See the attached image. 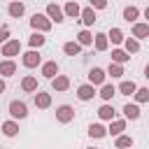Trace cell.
Segmentation results:
<instances>
[{
  "label": "cell",
  "instance_id": "obj_20",
  "mask_svg": "<svg viewBox=\"0 0 149 149\" xmlns=\"http://www.w3.org/2000/svg\"><path fill=\"white\" fill-rule=\"evenodd\" d=\"M35 105H37L40 109L51 107V93H42V91H37V93H35Z\"/></svg>",
  "mask_w": 149,
  "mask_h": 149
},
{
  "label": "cell",
  "instance_id": "obj_27",
  "mask_svg": "<svg viewBox=\"0 0 149 149\" xmlns=\"http://www.w3.org/2000/svg\"><path fill=\"white\" fill-rule=\"evenodd\" d=\"M2 135H7V137L19 135V123H16V121H5V123H2Z\"/></svg>",
  "mask_w": 149,
  "mask_h": 149
},
{
  "label": "cell",
  "instance_id": "obj_2",
  "mask_svg": "<svg viewBox=\"0 0 149 149\" xmlns=\"http://www.w3.org/2000/svg\"><path fill=\"white\" fill-rule=\"evenodd\" d=\"M9 114H12V119H26L28 116V105L23 100H12L9 102Z\"/></svg>",
  "mask_w": 149,
  "mask_h": 149
},
{
  "label": "cell",
  "instance_id": "obj_24",
  "mask_svg": "<svg viewBox=\"0 0 149 149\" xmlns=\"http://www.w3.org/2000/svg\"><path fill=\"white\" fill-rule=\"evenodd\" d=\"M114 93H116V88H114L112 84H107V81H105V84L100 86V93H98V95H100V98H102L105 102H109V100L114 98Z\"/></svg>",
  "mask_w": 149,
  "mask_h": 149
},
{
  "label": "cell",
  "instance_id": "obj_31",
  "mask_svg": "<svg viewBox=\"0 0 149 149\" xmlns=\"http://www.w3.org/2000/svg\"><path fill=\"white\" fill-rule=\"evenodd\" d=\"M107 37L112 40V44H121V42L126 40V37H123V33H121V28H109Z\"/></svg>",
  "mask_w": 149,
  "mask_h": 149
},
{
  "label": "cell",
  "instance_id": "obj_37",
  "mask_svg": "<svg viewBox=\"0 0 149 149\" xmlns=\"http://www.w3.org/2000/svg\"><path fill=\"white\" fill-rule=\"evenodd\" d=\"M9 40V28L7 26H0V44H5Z\"/></svg>",
  "mask_w": 149,
  "mask_h": 149
},
{
  "label": "cell",
  "instance_id": "obj_19",
  "mask_svg": "<svg viewBox=\"0 0 149 149\" xmlns=\"http://www.w3.org/2000/svg\"><path fill=\"white\" fill-rule=\"evenodd\" d=\"M135 91H137V84H135L133 79H123V81L119 84V93H121V95H133Z\"/></svg>",
  "mask_w": 149,
  "mask_h": 149
},
{
  "label": "cell",
  "instance_id": "obj_28",
  "mask_svg": "<svg viewBox=\"0 0 149 149\" xmlns=\"http://www.w3.org/2000/svg\"><path fill=\"white\" fill-rule=\"evenodd\" d=\"M63 51L68 54V56H79V51H81V44L74 40V42H65L63 44Z\"/></svg>",
  "mask_w": 149,
  "mask_h": 149
},
{
  "label": "cell",
  "instance_id": "obj_14",
  "mask_svg": "<svg viewBox=\"0 0 149 149\" xmlns=\"http://www.w3.org/2000/svg\"><path fill=\"white\" fill-rule=\"evenodd\" d=\"M123 114H126V119L137 121V119H140V107H137V102H126V105H123Z\"/></svg>",
  "mask_w": 149,
  "mask_h": 149
},
{
  "label": "cell",
  "instance_id": "obj_8",
  "mask_svg": "<svg viewBox=\"0 0 149 149\" xmlns=\"http://www.w3.org/2000/svg\"><path fill=\"white\" fill-rule=\"evenodd\" d=\"M105 77H107V72H105L102 68H93V70L88 72V81H91L93 86H102V84H105Z\"/></svg>",
  "mask_w": 149,
  "mask_h": 149
},
{
  "label": "cell",
  "instance_id": "obj_21",
  "mask_svg": "<svg viewBox=\"0 0 149 149\" xmlns=\"http://www.w3.org/2000/svg\"><path fill=\"white\" fill-rule=\"evenodd\" d=\"M63 12H65V16H70V19H77V16L81 14V7H79V5L74 2V0H70V2H65Z\"/></svg>",
  "mask_w": 149,
  "mask_h": 149
},
{
  "label": "cell",
  "instance_id": "obj_38",
  "mask_svg": "<svg viewBox=\"0 0 149 149\" xmlns=\"http://www.w3.org/2000/svg\"><path fill=\"white\" fill-rule=\"evenodd\" d=\"M2 91H5V79L0 77V93H2Z\"/></svg>",
  "mask_w": 149,
  "mask_h": 149
},
{
  "label": "cell",
  "instance_id": "obj_7",
  "mask_svg": "<svg viewBox=\"0 0 149 149\" xmlns=\"http://www.w3.org/2000/svg\"><path fill=\"white\" fill-rule=\"evenodd\" d=\"M93 95H95V86H93L91 81H88V84H81V86L77 88V98L84 100V102H86V100H93Z\"/></svg>",
  "mask_w": 149,
  "mask_h": 149
},
{
  "label": "cell",
  "instance_id": "obj_29",
  "mask_svg": "<svg viewBox=\"0 0 149 149\" xmlns=\"http://www.w3.org/2000/svg\"><path fill=\"white\" fill-rule=\"evenodd\" d=\"M123 47H126L128 54H137V51H140V40H135V37H126V40H123Z\"/></svg>",
  "mask_w": 149,
  "mask_h": 149
},
{
  "label": "cell",
  "instance_id": "obj_23",
  "mask_svg": "<svg viewBox=\"0 0 149 149\" xmlns=\"http://www.w3.org/2000/svg\"><path fill=\"white\" fill-rule=\"evenodd\" d=\"M114 114H116V112H114V107H112L109 102L100 105V109H98V116H100L102 121H112V119H114Z\"/></svg>",
  "mask_w": 149,
  "mask_h": 149
},
{
  "label": "cell",
  "instance_id": "obj_5",
  "mask_svg": "<svg viewBox=\"0 0 149 149\" xmlns=\"http://www.w3.org/2000/svg\"><path fill=\"white\" fill-rule=\"evenodd\" d=\"M74 119V109L70 107V105H61V107H56V121H61V123H70Z\"/></svg>",
  "mask_w": 149,
  "mask_h": 149
},
{
  "label": "cell",
  "instance_id": "obj_32",
  "mask_svg": "<svg viewBox=\"0 0 149 149\" xmlns=\"http://www.w3.org/2000/svg\"><path fill=\"white\" fill-rule=\"evenodd\" d=\"M77 42H79L81 47H91V44H93V35H91L88 30H79V35H77Z\"/></svg>",
  "mask_w": 149,
  "mask_h": 149
},
{
  "label": "cell",
  "instance_id": "obj_18",
  "mask_svg": "<svg viewBox=\"0 0 149 149\" xmlns=\"http://www.w3.org/2000/svg\"><path fill=\"white\" fill-rule=\"evenodd\" d=\"M128 61H130V54H128L126 49H112V63L123 65V63H128Z\"/></svg>",
  "mask_w": 149,
  "mask_h": 149
},
{
  "label": "cell",
  "instance_id": "obj_12",
  "mask_svg": "<svg viewBox=\"0 0 149 149\" xmlns=\"http://www.w3.org/2000/svg\"><path fill=\"white\" fill-rule=\"evenodd\" d=\"M14 72H16V63H14L12 58L0 61V77H12Z\"/></svg>",
  "mask_w": 149,
  "mask_h": 149
},
{
  "label": "cell",
  "instance_id": "obj_36",
  "mask_svg": "<svg viewBox=\"0 0 149 149\" xmlns=\"http://www.w3.org/2000/svg\"><path fill=\"white\" fill-rule=\"evenodd\" d=\"M88 7H93V9H105V7H107V0H88Z\"/></svg>",
  "mask_w": 149,
  "mask_h": 149
},
{
  "label": "cell",
  "instance_id": "obj_30",
  "mask_svg": "<svg viewBox=\"0 0 149 149\" xmlns=\"http://www.w3.org/2000/svg\"><path fill=\"white\" fill-rule=\"evenodd\" d=\"M137 16H140V9H137V7H133V5L123 7V19H126L128 23H130V21H135Z\"/></svg>",
  "mask_w": 149,
  "mask_h": 149
},
{
  "label": "cell",
  "instance_id": "obj_11",
  "mask_svg": "<svg viewBox=\"0 0 149 149\" xmlns=\"http://www.w3.org/2000/svg\"><path fill=\"white\" fill-rule=\"evenodd\" d=\"M126 130V119H112L109 121V128H107V135H121Z\"/></svg>",
  "mask_w": 149,
  "mask_h": 149
},
{
  "label": "cell",
  "instance_id": "obj_3",
  "mask_svg": "<svg viewBox=\"0 0 149 149\" xmlns=\"http://www.w3.org/2000/svg\"><path fill=\"white\" fill-rule=\"evenodd\" d=\"M0 51H2V56H5V58H14V56H19V54H21V42H19V40H7V42L2 44V49H0Z\"/></svg>",
  "mask_w": 149,
  "mask_h": 149
},
{
  "label": "cell",
  "instance_id": "obj_1",
  "mask_svg": "<svg viewBox=\"0 0 149 149\" xmlns=\"http://www.w3.org/2000/svg\"><path fill=\"white\" fill-rule=\"evenodd\" d=\"M51 19L47 16V14H33L30 16V26H33V30H40V33H49L51 30Z\"/></svg>",
  "mask_w": 149,
  "mask_h": 149
},
{
  "label": "cell",
  "instance_id": "obj_13",
  "mask_svg": "<svg viewBox=\"0 0 149 149\" xmlns=\"http://www.w3.org/2000/svg\"><path fill=\"white\" fill-rule=\"evenodd\" d=\"M42 74H44L47 79H54V77L58 74V63H56V61H47V63H42Z\"/></svg>",
  "mask_w": 149,
  "mask_h": 149
},
{
  "label": "cell",
  "instance_id": "obj_9",
  "mask_svg": "<svg viewBox=\"0 0 149 149\" xmlns=\"http://www.w3.org/2000/svg\"><path fill=\"white\" fill-rule=\"evenodd\" d=\"M23 12H26V5H23L21 0H12V2H9V7H7V14H9L12 19L23 16Z\"/></svg>",
  "mask_w": 149,
  "mask_h": 149
},
{
  "label": "cell",
  "instance_id": "obj_43",
  "mask_svg": "<svg viewBox=\"0 0 149 149\" xmlns=\"http://www.w3.org/2000/svg\"><path fill=\"white\" fill-rule=\"evenodd\" d=\"M0 149H2V147H0Z\"/></svg>",
  "mask_w": 149,
  "mask_h": 149
},
{
  "label": "cell",
  "instance_id": "obj_16",
  "mask_svg": "<svg viewBox=\"0 0 149 149\" xmlns=\"http://www.w3.org/2000/svg\"><path fill=\"white\" fill-rule=\"evenodd\" d=\"M133 37L135 40L149 37V23H133Z\"/></svg>",
  "mask_w": 149,
  "mask_h": 149
},
{
  "label": "cell",
  "instance_id": "obj_10",
  "mask_svg": "<svg viewBox=\"0 0 149 149\" xmlns=\"http://www.w3.org/2000/svg\"><path fill=\"white\" fill-rule=\"evenodd\" d=\"M51 88H54V91H68V88H70V77L56 74V77L51 79Z\"/></svg>",
  "mask_w": 149,
  "mask_h": 149
},
{
  "label": "cell",
  "instance_id": "obj_34",
  "mask_svg": "<svg viewBox=\"0 0 149 149\" xmlns=\"http://www.w3.org/2000/svg\"><path fill=\"white\" fill-rule=\"evenodd\" d=\"M107 74H112V77H121V74H123V65H119V63H109Z\"/></svg>",
  "mask_w": 149,
  "mask_h": 149
},
{
  "label": "cell",
  "instance_id": "obj_26",
  "mask_svg": "<svg viewBox=\"0 0 149 149\" xmlns=\"http://www.w3.org/2000/svg\"><path fill=\"white\" fill-rule=\"evenodd\" d=\"M44 42H47V37H44V33H40V30H35V33L30 35V40H28V44H30L33 49H40Z\"/></svg>",
  "mask_w": 149,
  "mask_h": 149
},
{
  "label": "cell",
  "instance_id": "obj_4",
  "mask_svg": "<svg viewBox=\"0 0 149 149\" xmlns=\"http://www.w3.org/2000/svg\"><path fill=\"white\" fill-rule=\"evenodd\" d=\"M21 63H23L26 68H37V65H42V56H40L37 49H30V51H26V54L21 56Z\"/></svg>",
  "mask_w": 149,
  "mask_h": 149
},
{
  "label": "cell",
  "instance_id": "obj_25",
  "mask_svg": "<svg viewBox=\"0 0 149 149\" xmlns=\"http://www.w3.org/2000/svg\"><path fill=\"white\" fill-rule=\"evenodd\" d=\"M88 135L95 137V140H100V137L107 135V128H105L102 123H91V126H88Z\"/></svg>",
  "mask_w": 149,
  "mask_h": 149
},
{
  "label": "cell",
  "instance_id": "obj_22",
  "mask_svg": "<svg viewBox=\"0 0 149 149\" xmlns=\"http://www.w3.org/2000/svg\"><path fill=\"white\" fill-rule=\"evenodd\" d=\"M21 88H23L26 93H35V91H37V77H33V74L23 77V81H21Z\"/></svg>",
  "mask_w": 149,
  "mask_h": 149
},
{
  "label": "cell",
  "instance_id": "obj_40",
  "mask_svg": "<svg viewBox=\"0 0 149 149\" xmlns=\"http://www.w3.org/2000/svg\"><path fill=\"white\" fill-rule=\"evenodd\" d=\"M144 16H147V19H149V7H147V9H144Z\"/></svg>",
  "mask_w": 149,
  "mask_h": 149
},
{
  "label": "cell",
  "instance_id": "obj_39",
  "mask_svg": "<svg viewBox=\"0 0 149 149\" xmlns=\"http://www.w3.org/2000/svg\"><path fill=\"white\" fill-rule=\"evenodd\" d=\"M144 77L149 79V63H147V68H144Z\"/></svg>",
  "mask_w": 149,
  "mask_h": 149
},
{
  "label": "cell",
  "instance_id": "obj_35",
  "mask_svg": "<svg viewBox=\"0 0 149 149\" xmlns=\"http://www.w3.org/2000/svg\"><path fill=\"white\" fill-rule=\"evenodd\" d=\"M133 95H135V102H147L149 100V88H137Z\"/></svg>",
  "mask_w": 149,
  "mask_h": 149
},
{
  "label": "cell",
  "instance_id": "obj_17",
  "mask_svg": "<svg viewBox=\"0 0 149 149\" xmlns=\"http://www.w3.org/2000/svg\"><path fill=\"white\" fill-rule=\"evenodd\" d=\"M93 44H95L98 51H107V47H109V37H107L105 33H95V35H93Z\"/></svg>",
  "mask_w": 149,
  "mask_h": 149
},
{
  "label": "cell",
  "instance_id": "obj_6",
  "mask_svg": "<svg viewBox=\"0 0 149 149\" xmlns=\"http://www.w3.org/2000/svg\"><path fill=\"white\" fill-rule=\"evenodd\" d=\"M47 16H49L51 21H56V23H63V21H65V12H63L56 2H49V5H47Z\"/></svg>",
  "mask_w": 149,
  "mask_h": 149
},
{
  "label": "cell",
  "instance_id": "obj_15",
  "mask_svg": "<svg viewBox=\"0 0 149 149\" xmlns=\"http://www.w3.org/2000/svg\"><path fill=\"white\" fill-rule=\"evenodd\" d=\"M79 19H81L84 26H93V23H95V9H93V7H84L81 14H79Z\"/></svg>",
  "mask_w": 149,
  "mask_h": 149
},
{
  "label": "cell",
  "instance_id": "obj_42",
  "mask_svg": "<svg viewBox=\"0 0 149 149\" xmlns=\"http://www.w3.org/2000/svg\"><path fill=\"white\" fill-rule=\"evenodd\" d=\"M130 149H133V147H130Z\"/></svg>",
  "mask_w": 149,
  "mask_h": 149
},
{
  "label": "cell",
  "instance_id": "obj_33",
  "mask_svg": "<svg viewBox=\"0 0 149 149\" xmlns=\"http://www.w3.org/2000/svg\"><path fill=\"white\" fill-rule=\"evenodd\" d=\"M114 144H116V149H130L133 147V137L130 135H119Z\"/></svg>",
  "mask_w": 149,
  "mask_h": 149
},
{
  "label": "cell",
  "instance_id": "obj_41",
  "mask_svg": "<svg viewBox=\"0 0 149 149\" xmlns=\"http://www.w3.org/2000/svg\"><path fill=\"white\" fill-rule=\"evenodd\" d=\"M86 149H98V147H86Z\"/></svg>",
  "mask_w": 149,
  "mask_h": 149
}]
</instances>
